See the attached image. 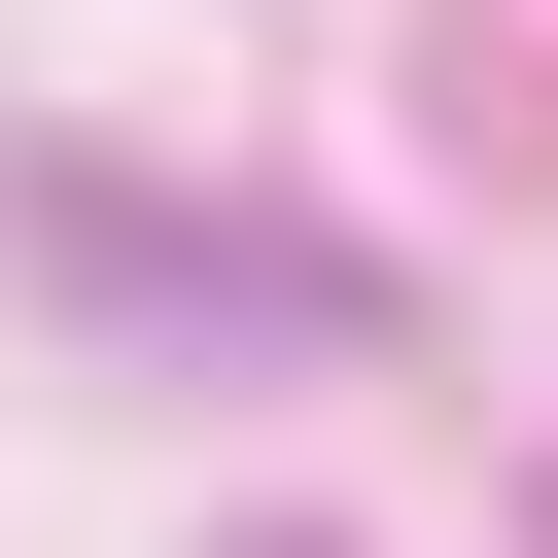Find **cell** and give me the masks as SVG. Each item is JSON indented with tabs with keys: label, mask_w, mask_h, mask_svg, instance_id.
I'll use <instances>...</instances> for the list:
<instances>
[]
</instances>
